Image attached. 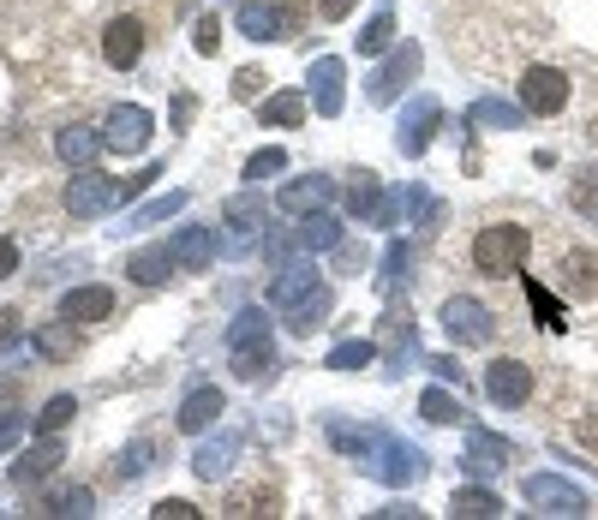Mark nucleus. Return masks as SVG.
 Listing matches in <instances>:
<instances>
[{"mask_svg": "<svg viewBox=\"0 0 598 520\" xmlns=\"http://www.w3.org/2000/svg\"><path fill=\"white\" fill-rule=\"evenodd\" d=\"M461 467L473 472V479H491V472H503V467H508V443H503V437H491V430H473V437H466Z\"/></svg>", "mask_w": 598, "mask_h": 520, "instance_id": "15", "label": "nucleus"}, {"mask_svg": "<svg viewBox=\"0 0 598 520\" xmlns=\"http://www.w3.org/2000/svg\"><path fill=\"white\" fill-rule=\"evenodd\" d=\"M401 270H407V246L396 240V246H389V258H384V288H396Z\"/></svg>", "mask_w": 598, "mask_h": 520, "instance_id": "47", "label": "nucleus"}, {"mask_svg": "<svg viewBox=\"0 0 598 520\" xmlns=\"http://www.w3.org/2000/svg\"><path fill=\"white\" fill-rule=\"evenodd\" d=\"M354 7H359V0H317V12H324V19H347Z\"/></svg>", "mask_w": 598, "mask_h": 520, "instance_id": "51", "label": "nucleus"}, {"mask_svg": "<svg viewBox=\"0 0 598 520\" xmlns=\"http://www.w3.org/2000/svg\"><path fill=\"white\" fill-rule=\"evenodd\" d=\"M31 347L42 353V360H72L84 341H78V330H72V318H61V323H42V330H31Z\"/></svg>", "mask_w": 598, "mask_h": 520, "instance_id": "22", "label": "nucleus"}, {"mask_svg": "<svg viewBox=\"0 0 598 520\" xmlns=\"http://www.w3.org/2000/svg\"><path fill=\"white\" fill-rule=\"evenodd\" d=\"M102 210H114V180H108V174L78 168V174H72V186H66V216L72 221H96Z\"/></svg>", "mask_w": 598, "mask_h": 520, "instance_id": "5", "label": "nucleus"}, {"mask_svg": "<svg viewBox=\"0 0 598 520\" xmlns=\"http://www.w3.org/2000/svg\"><path fill=\"white\" fill-rule=\"evenodd\" d=\"M156 174H162V168H138V174H126V180H114V204H126V198H138V191H144V186H150V180H156Z\"/></svg>", "mask_w": 598, "mask_h": 520, "instance_id": "41", "label": "nucleus"}, {"mask_svg": "<svg viewBox=\"0 0 598 520\" xmlns=\"http://www.w3.org/2000/svg\"><path fill=\"white\" fill-rule=\"evenodd\" d=\"M168 270H174L168 246H144V251H133V263H126V275H133L138 288H162Z\"/></svg>", "mask_w": 598, "mask_h": 520, "instance_id": "27", "label": "nucleus"}, {"mask_svg": "<svg viewBox=\"0 0 598 520\" xmlns=\"http://www.w3.org/2000/svg\"><path fill=\"white\" fill-rule=\"evenodd\" d=\"M527 251H533V233L527 228H515V221H497V228H485L473 240V270L479 275H521V263H527Z\"/></svg>", "mask_w": 598, "mask_h": 520, "instance_id": "2", "label": "nucleus"}, {"mask_svg": "<svg viewBox=\"0 0 598 520\" xmlns=\"http://www.w3.org/2000/svg\"><path fill=\"white\" fill-rule=\"evenodd\" d=\"M19 425H24V413L12 407V413H0V455L12 449V443H19Z\"/></svg>", "mask_w": 598, "mask_h": 520, "instance_id": "48", "label": "nucleus"}, {"mask_svg": "<svg viewBox=\"0 0 598 520\" xmlns=\"http://www.w3.org/2000/svg\"><path fill=\"white\" fill-rule=\"evenodd\" d=\"M449 514L455 520H491V514H503V497H491V490H455V497H449Z\"/></svg>", "mask_w": 598, "mask_h": 520, "instance_id": "29", "label": "nucleus"}, {"mask_svg": "<svg viewBox=\"0 0 598 520\" xmlns=\"http://www.w3.org/2000/svg\"><path fill=\"white\" fill-rule=\"evenodd\" d=\"M228 365H233V377H245V383H258L275 365V335H270L264 311H240V318L228 323Z\"/></svg>", "mask_w": 598, "mask_h": 520, "instance_id": "1", "label": "nucleus"}, {"mask_svg": "<svg viewBox=\"0 0 598 520\" xmlns=\"http://www.w3.org/2000/svg\"><path fill=\"white\" fill-rule=\"evenodd\" d=\"M150 108H138V102H120V108L108 114V126H102V150H114V156H138L144 144H150Z\"/></svg>", "mask_w": 598, "mask_h": 520, "instance_id": "4", "label": "nucleus"}, {"mask_svg": "<svg viewBox=\"0 0 598 520\" xmlns=\"http://www.w3.org/2000/svg\"><path fill=\"white\" fill-rule=\"evenodd\" d=\"M335 198V180H324V174H312V180H294V186H282V210L287 216H312V210H324V204Z\"/></svg>", "mask_w": 598, "mask_h": 520, "instance_id": "19", "label": "nucleus"}, {"mask_svg": "<svg viewBox=\"0 0 598 520\" xmlns=\"http://www.w3.org/2000/svg\"><path fill=\"white\" fill-rule=\"evenodd\" d=\"M563 288L575 293V300H598V258H592V251H568Z\"/></svg>", "mask_w": 598, "mask_h": 520, "instance_id": "26", "label": "nucleus"}, {"mask_svg": "<svg viewBox=\"0 0 598 520\" xmlns=\"http://www.w3.org/2000/svg\"><path fill=\"white\" fill-rule=\"evenodd\" d=\"M222 413H228L222 389H210V383H203V389H192V395L180 401V430H186V437H198V430H210Z\"/></svg>", "mask_w": 598, "mask_h": 520, "instance_id": "16", "label": "nucleus"}, {"mask_svg": "<svg viewBox=\"0 0 598 520\" xmlns=\"http://www.w3.org/2000/svg\"><path fill=\"white\" fill-rule=\"evenodd\" d=\"M258 84H264V72H258V66H240V72H233V96H240V102H252Z\"/></svg>", "mask_w": 598, "mask_h": 520, "instance_id": "45", "label": "nucleus"}, {"mask_svg": "<svg viewBox=\"0 0 598 520\" xmlns=\"http://www.w3.org/2000/svg\"><path fill=\"white\" fill-rule=\"evenodd\" d=\"M233 455H240V437H216V443H203V449L192 455V472L203 485H216V479H228V467H233Z\"/></svg>", "mask_w": 598, "mask_h": 520, "instance_id": "20", "label": "nucleus"}, {"mask_svg": "<svg viewBox=\"0 0 598 520\" xmlns=\"http://www.w3.org/2000/svg\"><path fill=\"white\" fill-rule=\"evenodd\" d=\"M312 108L324 114V121L342 114V61H335V54L312 61Z\"/></svg>", "mask_w": 598, "mask_h": 520, "instance_id": "17", "label": "nucleus"}, {"mask_svg": "<svg viewBox=\"0 0 598 520\" xmlns=\"http://www.w3.org/2000/svg\"><path fill=\"white\" fill-rule=\"evenodd\" d=\"M437 121H443V108H437L431 96H419L413 108L401 114V132H396L401 156H426V144H431V132H437Z\"/></svg>", "mask_w": 598, "mask_h": 520, "instance_id": "13", "label": "nucleus"}, {"mask_svg": "<svg viewBox=\"0 0 598 520\" xmlns=\"http://www.w3.org/2000/svg\"><path fill=\"white\" fill-rule=\"evenodd\" d=\"M12 270H19V246H12L7 233H0V281H7Z\"/></svg>", "mask_w": 598, "mask_h": 520, "instance_id": "49", "label": "nucleus"}, {"mask_svg": "<svg viewBox=\"0 0 598 520\" xmlns=\"http://www.w3.org/2000/svg\"><path fill=\"white\" fill-rule=\"evenodd\" d=\"M168 258H174V270H210L216 233H210V228H180V233L168 240Z\"/></svg>", "mask_w": 598, "mask_h": 520, "instance_id": "14", "label": "nucleus"}, {"mask_svg": "<svg viewBox=\"0 0 598 520\" xmlns=\"http://www.w3.org/2000/svg\"><path fill=\"white\" fill-rule=\"evenodd\" d=\"M312 288H317L312 263H282V275L270 281V311H282L287 300H300V293H312Z\"/></svg>", "mask_w": 598, "mask_h": 520, "instance_id": "25", "label": "nucleus"}, {"mask_svg": "<svg viewBox=\"0 0 598 520\" xmlns=\"http://www.w3.org/2000/svg\"><path fill=\"white\" fill-rule=\"evenodd\" d=\"M150 455H156V443H150V437L126 443V455L114 460V479H120V485H133V479H144V472H150Z\"/></svg>", "mask_w": 598, "mask_h": 520, "instance_id": "32", "label": "nucleus"}, {"mask_svg": "<svg viewBox=\"0 0 598 520\" xmlns=\"http://www.w3.org/2000/svg\"><path fill=\"white\" fill-rule=\"evenodd\" d=\"M258 121H264V126H305V96L300 91H282V96L258 102Z\"/></svg>", "mask_w": 598, "mask_h": 520, "instance_id": "30", "label": "nucleus"}, {"mask_svg": "<svg viewBox=\"0 0 598 520\" xmlns=\"http://www.w3.org/2000/svg\"><path fill=\"white\" fill-rule=\"evenodd\" d=\"M396 42V12H377V19L359 31V54H384Z\"/></svg>", "mask_w": 598, "mask_h": 520, "instance_id": "36", "label": "nucleus"}, {"mask_svg": "<svg viewBox=\"0 0 598 520\" xmlns=\"http://www.w3.org/2000/svg\"><path fill=\"white\" fill-rule=\"evenodd\" d=\"M19 341V311H0V347H12Z\"/></svg>", "mask_w": 598, "mask_h": 520, "instance_id": "50", "label": "nucleus"}, {"mask_svg": "<svg viewBox=\"0 0 598 520\" xmlns=\"http://www.w3.org/2000/svg\"><path fill=\"white\" fill-rule=\"evenodd\" d=\"M54 467H61V449H54V437H42L36 449L24 455L19 467H12V479H19V485H36V479H49Z\"/></svg>", "mask_w": 598, "mask_h": 520, "instance_id": "31", "label": "nucleus"}, {"mask_svg": "<svg viewBox=\"0 0 598 520\" xmlns=\"http://www.w3.org/2000/svg\"><path fill=\"white\" fill-rule=\"evenodd\" d=\"M49 509H54V514H91V509H96V497L78 485V490H61V497H54Z\"/></svg>", "mask_w": 598, "mask_h": 520, "instance_id": "40", "label": "nucleus"}, {"mask_svg": "<svg viewBox=\"0 0 598 520\" xmlns=\"http://www.w3.org/2000/svg\"><path fill=\"white\" fill-rule=\"evenodd\" d=\"M359 460H366V472L384 485H413L419 472H426V455H419L413 443H396V437H371Z\"/></svg>", "mask_w": 598, "mask_h": 520, "instance_id": "3", "label": "nucleus"}, {"mask_svg": "<svg viewBox=\"0 0 598 520\" xmlns=\"http://www.w3.org/2000/svg\"><path fill=\"white\" fill-rule=\"evenodd\" d=\"M192 49H198V54H216V49H222V31H216V19H198Z\"/></svg>", "mask_w": 598, "mask_h": 520, "instance_id": "44", "label": "nucleus"}, {"mask_svg": "<svg viewBox=\"0 0 598 520\" xmlns=\"http://www.w3.org/2000/svg\"><path fill=\"white\" fill-rule=\"evenodd\" d=\"M377 204H384V191H377V174L359 168L354 180H347V210H354L359 221H377Z\"/></svg>", "mask_w": 598, "mask_h": 520, "instance_id": "28", "label": "nucleus"}, {"mask_svg": "<svg viewBox=\"0 0 598 520\" xmlns=\"http://www.w3.org/2000/svg\"><path fill=\"white\" fill-rule=\"evenodd\" d=\"M102 61L108 66H138L144 61V24L138 19H114L108 31H102Z\"/></svg>", "mask_w": 598, "mask_h": 520, "instance_id": "12", "label": "nucleus"}, {"mask_svg": "<svg viewBox=\"0 0 598 520\" xmlns=\"http://www.w3.org/2000/svg\"><path fill=\"white\" fill-rule=\"evenodd\" d=\"M287 246H294V251H335V246H342V221H329L324 210H312V216L294 221Z\"/></svg>", "mask_w": 598, "mask_h": 520, "instance_id": "18", "label": "nucleus"}, {"mask_svg": "<svg viewBox=\"0 0 598 520\" xmlns=\"http://www.w3.org/2000/svg\"><path fill=\"white\" fill-rule=\"evenodd\" d=\"M527 502L545 514H587V497H580L568 479H550V472H533L527 479Z\"/></svg>", "mask_w": 598, "mask_h": 520, "instance_id": "9", "label": "nucleus"}, {"mask_svg": "<svg viewBox=\"0 0 598 520\" xmlns=\"http://www.w3.org/2000/svg\"><path fill=\"white\" fill-rule=\"evenodd\" d=\"M54 150H61V162H72V168H91L96 150H102V132H91V126H61Z\"/></svg>", "mask_w": 598, "mask_h": 520, "instance_id": "24", "label": "nucleus"}, {"mask_svg": "<svg viewBox=\"0 0 598 520\" xmlns=\"http://www.w3.org/2000/svg\"><path fill=\"white\" fill-rule=\"evenodd\" d=\"M150 514H156V520H198V509H192V502H186V497H162V502H156Z\"/></svg>", "mask_w": 598, "mask_h": 520, "instance_id": "43", "label": "nucleus"}, {"mask_svg": "<svg viewBox=\"0 0 598 520\" xmlns=\"http://www.w3.org/2000/svg\"><path fill=\"white\" fill-rule=\"evenodd\" d=\"M240 31L252 37V42H275L282 37V12H275V0H240Z\"/></svg>", "mask_w": 598, "mask_h": 520, "instance_id": "21", "label": "nucleus"}, {"mask_svg": "<svg viewBox=\"0 0 598 520\" xmlns=\"http://www.w3.org/2000/svg\"><path fill=\"white\" fill-rule=\"evenodd\" d=\"M180 210H186V191H168V198H150L144 210H133L126 228H156V221H168V216H180Z\"/></svg>", "mask_w": 598, "mask_h": 520, "instance_id": "34", "label": "nucleus"}, {"mask_svg": "<svg viewBox=\"0 0 598 520\" xmlns=\"http://www.w3.org/2000/svg\"><path fill=\"white\" fill-rule=\"evenodd\" d=\"M72 413H78V401H72V395H54L49 407L36 413V437H61V430L72 425Z\"/></svg>", "mask_w": 598, "mask_h": 520, "instance_id": "33", "label": "nucleus"}, {"mask_svg": "<svg viewBox=\"0 0 598 520\" xmlns=\"http://www.w3.org/2000/svg\"><path fill=\"white\" fill-rule=\"evenodd\" d=\"M275 12H282V37H294L305 24V0H275Z\"/></svg>", "mask_w": 598, "mask_h": 520, "instance_id": "46", "label": "nucleus"}, {"mask_svg": "<svg viewBox=\"0 0 598 520\" xmlns=\"http://www.w3.org/2000/svg\"><path fill=\"white\" fill-rule=\"evenodd\" d=\"M12 407H19V383L0 377V413H12Z\"/></svg>", "mask_w": 598, "mask_h": 520, "instance_id": "52", "label": "nucleus"}, {"mask_svg": "<svg viewBox=\"0 0 598 520\" xmlns=\"http://www.w3.org/2000/svg\"><path fill=\"white\" fill-rule=\"evenodd\" d=\"M371 360H377L371 341H342V347H329V371H359V365H371Z\"/></svg>", "mask_w": 598, "mask_h": 520, "instance_id": "37", "label": "nucleus"}, {"mask_svg": "<svg viewBox=\"0 0 598 520\" xmlns=\"http://www.w3.org/2000/svg\"><path fill=\"white\" fill-rule=\"evenodd\" d=\"M485 395L497 401V407H521V401L533 395V371L521 365V360H497L485 371Z\"/></svg>", "mask_w": 598, "mask_h": 520, "instance_id": "10", "label": "nucleus"}, {"mask_svg": "<svg viewBox=\"0 0 598 520\" xmlns=\"http://www.w3.org/2000/svg\"><path fill=\"white\" fill-rule=\"evenodd\" d=\"M473 121H479V126H515L521 114H515V108H503V102H479Z\"/></svg>", "mask_w": 598, "mask_h": 520, "instance_id": "42", "label": "nucleus"}, {"mask_svg": "<svg viewBox=\"0 0 598 520\" xmlns=\"http://www.w3.org/2000/svg\"><path fill=\"white\" fill-rule=\"evenodd\" d=\"M568 102V79L557 66H527V79H521V108L527 114H557Z\"/></svg>", "mask_w": 598, "mask_h": 520, "instance_id": "7", "label": "nucleus"}, {"mask_svg": "<svg viewBox=\"0 0 598 520\" xmlns=\"http://www.w3.org/2000/svg\"><path fill=\"white\" fill-rule=\"evenodd\" d=\"M329 305H335V293L324 288V281H317L312 293H300V300L282 305V323H287L294 335H312V330H324V323H329Z\"/></svg>", "mask_w": 598, "mask_h": 520, "instance_id": "11", "label": "nucleus"}, {"mask_svg": "<svg viewBox=\"0 0 598 520\" xmlns=\"http://www.w3.org/2000/svg\"><path fill=\"white\" fill-rule=\"evenodd\" d=\"M413 72H419V42H401V49L389 54L384 66H377V79L366 84V96H371V102H396V96L407 91V79H413Z\"/></svg>", "mask_w": 598, "mask_h": 520, "instance_id": "8", "label": "nucleus"}, {"mask_svg": "<svg viewBox=\"0 0 598 520\" xmlns=\"http://www.w3.org/2000/svg\"><path fill=\"white\" fill-rule=\"evenodd\" d=\"M282 168H287V150H258L252 162H245V180H252V186H264L270 174H282Z\"/></svg>", "mask_w": 598, "mask_h": 520, "instance_id": "39", "label": "nucleus"}, {"mask_svg": "<svg viewBox=\"0 0 598 520\" xmlns=\"http://www.w3.org/2000/svg\"><path fill=\"white\" fill-rule=\"evenodd\" d=\"M443 330L455 335L461 347H485L497 323H491V311L479 305V300H466V293H455V300H443Z\"/></svg>", "mask_w": 598, "mask_h": 520, "instance_id": "6", "label": "nucleus"}, {"mask_svg": "<svg viewBox=\"0 0 598 520\" xmlns=\"http://www.w3.org/2000/svg\"><path fill=\"white\" fill-rule=\"evenodd\" d=\"M419 413H426L431 425H455L461 419V401L449 395V389H426V395H419Z\"/></svg>", "mask_w": 598, "mask_h": 520, "instance_id": "35", "label": "nucleus"}, {"mask_svg": "<svg viewBox=\"0 0 598 520\" xmlns=\"http://www.w3.org/2000/svg\"><path fill=\"white\" fill-rule=\"evenodd\" d=\"M108 311H114L108 288H72L61 300V318H72V323H96V318H108Z\"/></svg>", "mask_w": 598, "mask_h": 520, "instance_id": "23", "label": "nucleus"}, {"mask_svg": "<svg viewBox=\"0 0 598 520\" xmlns=\"http://www.w3.org/2000/svg\"><path fill=\"white\" fill-rule=\"evenodd\" d=\"M527 300H533V318L545 323V330H563V305L550 300V293L538 288V281H527Z\"/></svg>", "mask_w": 598, "mask_h": 520, "instance_id": "38", "label": "nucleus"}]
</instances>
